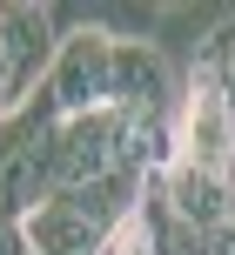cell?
I'll return each mask as SVG.
<instances>
[{
	"instance_id": "1",
	"label": "cell",
	"mask_w": 235,
	"mask_h": 255,
	"mask_svg": "<svg viewBox=\"0 0 235 255\" xmlns=\"http://www.w3.org/2000/svg\"><path fill=\"white\" fill-rule=\"evenodd\" d=\"M54 134H61V108L47 94H34L0 128V215L7 222H27L40 202H54Z\"/></svg>"
},
{
	"instance_id": "6",
	"label": "cell",
	"mask_w": 235,
	"mask_h": 255,
	"mask_svg": "<svg viewBox=\"0 0 235 255\" xmlns=\"http://www.w3.org/2000/svg\"><path fill=\"white\" fill-rule=\"evenodd\" d=\"M222 255H235V242H229V249H222Z\"/></svg>"
},
{
	"instance_id": "5",
	"label": "cell",
	"mask_w": 235,
	"mask_h": 255,
	"mask_svg": "<svg viewBox=\"0 0 235 255\" xmlns=\"http://www.w3.org/2000/svg\"><path fill=\"white\" fill-rule=\"evenodd\" d=\"M0 255H34V249H27V229L7 222V215H0Z\"/></svg>"
},
{
	"instance_id": "3",
	"label": "cell",
	"mask_w": 235,
	"mask_h": 255,
	"mask_svg": "<svg viewBox=\"0 0 235 255\" xmlns=\"http://www.w3.org/2000/svg\"><path fill=\"white\" fill-rule=\"evenodd\" d=\"M108 81H115V40L94 27H74V34H61V54H54L40 94L61 108V121H74V115L108 108Z\"/></svg>"
},
{
	"instance_id": "4",
	"label": "cell",
	"mask_w": 235,
	"mask_h": 255,
	"mask_svg": "<svg viewBox=\"0 0 235 255\" xmlns=\"http://www.w3.org/2000/svg\"><path fill=\"white\" fill-rule=\"evenodd\" d=\"M108 108H121V115H182V88H175L155 40H115Z\"/></svg>"
},
{
	"instance_id": "2",
	"label": "cell",
	"mask_w": 235,
	"mask_h": 255,
	"mask_svg": "<svg viewBox=\"0 0 235 255\" xmlns=\"http://www.w3.org/2000/svg\"><path fill=\"white\" fill-rule=\"evenodd\" d=\"M121 141H128L121 108H94V115L61 121V134H54V195H74V188L121 175Z\"/></svg>"
},
{
	"instance_id": "7",
	"label": "cell",
	"mask_w": 235,
	"mask_h": 255,
	"mask_svg": "<svg viewBox=\"0 0 235 255\" xmlns=\"http://www.w3.org/2000/svg\"><path fill=\"white\" fill-rule=\"evenodd\" d=\"M0 128H7V121H0Z\"/></svg>"
}]
</instances>
